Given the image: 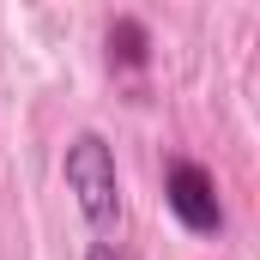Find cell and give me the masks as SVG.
I'll list each match as a JSON object with an SVG mask.
<instances>
[{
	"mask_svg": "<svg viewBox=\"0 0 260 260\" xmlns=\"http://www.w3.org/2000/svg\"><path fill=\"white\" fill-rule=\"evenodd\" d=\"M164 206L176 212V224L188 236H224V194L218 176L194 157H170L164 164Z\"/></svg>",
	"mask_w": 260,
	"mask_h": 260,
	"instance_id": "2",
	"label": "cell"
},
{
	"mask_svg": "<svg viewBox=\"0 0 260 260\" xmlns=\"http://www.w3.org/2000/svg\"><path fill=\"white\" fill-rule=\"evenodd\" d=\"M61 176H67V194L79 206V218L91 230H115L127 200H121V170H115V145L103 133H73L61 151Z\"/></svg>",
	"mask_w": 260,
	"mask_h": 260,
	"instance_id": "1",
	"label": "cell"
},
{
	"mask_svg": "<svg viewBox=\"0 0 260 260\" xmlns=\"http://www.w3.org/2000/svg\"><path fill=\"white\" fill-rule=\"evenodd\" d=\"M85 260H139V254H127L121 242H91V248H85Z\"/></svg>",
	"mask_w": 260,
	"mask_h": 260,
	"instance_id": "4",
	"label": "cell"
},
{
	"mask_svg": "<svg viewBox=\"0 0 260 260\" xmlns=\"http://www.w3.org/2000/svg\"><path fill=\"white\" fill-rule=\"evenodd\" d=\"M103 49H109V67L115 73H145L151 67V30H145V18H109V30H103Z\"/></svg>",
	"mask_w": 260,
	"mask_h": 260,
	"instance_id": "3",
	"label": "cell"
}]
</instances>
